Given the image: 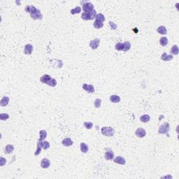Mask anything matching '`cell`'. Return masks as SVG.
<instances>
[{
	"mask_svg": "<svg viewBox=\"0 0 179 179\" xmlns=\"http://www.w3.org/2000/svg\"><path fill=\"white\" fill-rule=\"evenodd\" d=\"M40 81L44 84H46L48 86H51L54 88L57 86V81L55 78L51 77L48 74H44L40 78Z\"/></svg>",
	"mask_w": 179,
	"mask_h": 179,
	"instance_id": "1",
	"label": "cell"
},
{
	"mask_svg": "<svg viewBox=\"0 0 179 179\" xmlns=\"http://www.w3.org/2000/svg\"><path fill=\"white\" fill-rule=\"evenodd\" d=\"M115 129L111 127H103L101 129V134L106 136H113L115 134Z\"/></svg>",
	"mask_w": 179,
	"mask_h": 179,
	"instance_id": "2",
	"label": "cell"
},
{
	"mask_svg": "<svg viewBox=\"0 0 179 179\" xmlns=\"http://www.w3.org/2000/svg\"><path fill=\"white\" fill-rule=\"evenodd\" d=\"M96 15V10L94 9L91 12H83L81 15V18L84 20H92L95 18Z\"/></svg>",
	"mask_w": 179,
	"mask_h": 179,
	"instance_id": "3",
	"label": "cell"
},
{
	"mask_svg": "<svg viewBox=\"0 0 179 179\" xmlns=\"http://www.w3.org/2000/svg\"><path fill=\"white\" fill-rule=\"evenodd\" d=\"M170 131V125L168 122H165L164 125H161L159 129H158V132L162 134H167Z\"/></svg>",
	"mask_w": 179,
	"mask_h": 179,
	"instance_id": "4",
	"label": "cell"
},
{
	"mask_svg": "<svg viewBox=\"0 0 179 179\" xmlns=\"http://www.w3.org/2000/svg\"><path fill=\"white\" fill-rule=\"evenodd\" d=\"M94 9V8L93 4H91L90 2L86 1L83 4V10L84 11V12H91Z\"/></svg>",
	"mask_w": 179,
	"mask_h": 179,
	"instance_id": "5",
	"label": "cell"
},
{
	"mask_svg": "<svg viewBox=\"0 0 179 179\" xmlns=\"http://www.w3.org/2000/svg\"><path fill=\"white\" fill-rule=\"evenodd\" d=\"M99 44H100V39H94L93 40H92L90 42V47L92 49V50H96L98 47L99 46Z\"/></svg>",
	"mask_w": 179,
	"mask_h": 179,
	"instance_id": "6",
	"label": "cell"
},
{
	"mask_svg": "<svg viewBox=\"0 0 179 179\" xmlns=\"http://www.w3.org/2000/svg\"><path fill=\"white\" fill-rule=\"evenodd\" d=\"M82 88L83 89L85 90L86 92H88V93H93L94 92V88L92 85L91 84H86V83H84L83 86H82Z\"/></svg>",
	"mask_w": 179,
	"mask_h": 179,
	"instance_id": "7",
	"label": "cell"
},
{
	"mask_svg": "<svg viewBox=\"0 0 179 179\" xmlns=\"http://www.w3.org/2000/svg\"><path fill=\"white\" fill-rule=\"evenodd\" d=\"M135 134L136 136L139 137V138H143L146 135V132L144 129L141 128V127H139L136 129V132H135Z\"/></svg>",
	"mask_w": 179,
	"mask_h": 179,
	"instance_id": "8",
	"label": "cell"
},
{
	"mask_svg": "<svg viewBox=\"0 0 179 179\" xmlns=\"http://www.w3.org/2000/svg\"><path fill=\"white\" fill-rule=\"evenodd\" d=\"M108 150L106 151L104 154V158L106 160H111L114 158V152L113 150H111V149H107Z\"/></svg>",
	"mask_w": 179,
	"mask_h": 179,
	"instance_id": "9",
	"label": "cell"
},
{
	"mask_svg": "<svg viewBox=\"0 0 179 179\" xmlns=\"http://www.w3.org/2000/svg\"><path fill=\"white\" fill-rule=\"evenodd\" d=\"M33 51V46L30 43H27L24 48V53L26 55H31Z\"/></svg>",
	"mask_w": 179,
	"mask_h": 179,
	"instance_id": "10",
	"label": "cell"
},
{
	"mask_svg": "<svg viewBox=\"0 0 179 179\" xmlns=\"http://www.w3.org/2000/svg\"><path fill=\"white\" fill-rule=\"evenodd\" d=\"M30 17H31V18L33 20H41L42 19V14H41V11L38 9L37 11L36 12H34V13H32V14H30Z\"/></svg>",
	"mask_w": 179,
	"mask_h": 179,
	"instance_id": "11",
	"label": "cell"
},
{
	"mask_svg": "<svg viewBox=\"0 0 179 179\" xmlns=\"http://www.w3.org/2000/svg\"><path fill=\"white\" fill-rule=\"evenodd\" d=\"M51 165V161L48 158H43L41 161V167L43 169H48Z\"/></svg>",
	"mask_w": 179,
	"mask_h": 179,
	"instance_id": "12",
	"label": "cell"
},
{
	"mask_svg": "<svg viewBox=\"0 0 179 179\" xmlns=\"http://www.w3.org/2000/svg\"><path fill=\"white\" fill-rule=\"evenodd\" d=\"M113 162L115 163L116 164H121V165H125L126 164V160L124 157H121V156H118L116 157L114 160H113Z\"/></svg>",
	"mask_w": 179,
	"mask_h": 179,
	"instance_id": "13",
	"label": "cell"
},
{
	"mask_svg": "<svg viewBox=\"0 0 179 179\" xmlns=\"http://www.w3.org/2000/svg\"><path fill=\"white\" fill-rule=\"evenodd\" d=\"M173 58H174V56L172 55H167L166 53H164L163 54L161 55V60H162L164 62L171 61Z\"/></svg>",
	"mask_w": 179,
	"mask_h": 179,
	"instance_id": "14",
	"label": "cell"
},
{
	"mask_svg": "<svg viewBox=\"0 0 179 179\" xmlns=\"http://www.w3.org/2000/svg\"><path fill=\"white\" fill-rule=\"evenodd\" d=\"M38 9L36 8L34 6H32V5H28L25 7V11L27 13H29L30 14H32L34 13V12H36Z\"/></svg>",
	"mask_w": 179,
	"mask_h": 179,
	"instance_id": "15",
	"label": "cell"
},
{
	"mask_svg": "<svg viewBox=\"0 0 179 179\" xmlns=\"http://www.w3.org/2000/svg\"><path fill=\"white\" fill-rule=\"evenodd\" d=\"M9 101H10L9 97H7V96H4V97H3L2 99H1L0 105H1V106H2V107L6 106L8 104V103H9Z\"/></svg>",
	"mask_w": 179,
	"mask_h": 179,
	"instance_id": "16",
	"label": "cell"
},
{
	"mask_svg": "<svg viewBox=\"0 0 179 179\" xmlns=\"http://www.w3.org/2000/svg\"><path fill=\"white\" fill-rule=\"evenodd\" d=\"M62 144L66 147H69L73 145V141L71 140V138H65L62 140Z\"/></svg>",
	"mask_w": 179,
	"mask_h": 179,
	"instance_id": "17",
	"label": "cell"
},
{
	"mask_svg": "<svg viewBox=\"0 0 179 179\" xmlns=\"http://www.w3.org/2000/svg\"><path fill=\"white\" fill-rule=\"evenodd\" d=\"M42 144H41V141H37V147H36V150L35 152H34V155L37 156L39 155L41 152V149H42Z\"/></svg>",
	"mask_w": 179,
	"mask_h": 179,
	"instance_id": "18",
	"label": "cell"
},
{
	"mask_svg": "<svg viewBox=\"0 0 179 179\" xmlns=\"http://www.w3.org/2000/svg\"><path fill=\"white\" fill-rule=\"evenodd\" d=\"M13 150H14V146L12 144H8L5 147L4 152L6 154H11L13 152Z\"/></svg>",
	"mask_w": 179,
	"mask_h": 179,
	"instance_id": "19",
	"label": "cell"
},
{
	"mask_svg": "<svg viewBox=\"0 0 179 179\" xmlns=\"http://www.w3.org/2000/svg\"><path fill=\"white\" fill-rule=\"evenodd\" d=\"M110 101L113 102V103H119L120 101V97L116 94L111 95L110 96Z\"/></svg>",
	"mask_w": 179,
	"mask_h": 179,
	"instance_id": "20",
	"label": "cell"
},
{
	"mask_svg": "<svg viewBox=\"0 0 179 179\" xmlns=\"http://www.w3.org/2000/svg\"><path fill=\"white\" fill-rule=\"evenodd\" d=\"M157 31L160 34H167V28L164 27V26H160L157 29Z\"/></svg>",
	"mask_w": 179,
	"mask_h": 179,
	"instance_id": "21",
	"label": "cell"
},
{
	"mask_svg": "<svg viewBox=\"0 0 179 179\" xmlns=\"http://www.w3.org/2000/svg\"><path fill=\"white\" fill-rule=\"evenodd\" d=\"M104 26V23H102L101 21H99L95 20V21L93 23V27L95 29H101Z\"/></svg>",
	"mask_w": 179,
	"mask_h": 179,
	"instance_id": "22",
	"label": "cell"
},
{
	"mask_svg": "<svg viewBox=\"0 0 179 179\" xmlns=\"http://www.w3.org/2000/svg\"><path fill=\"white\" fill-rule=\"evenodd\" d=\"M171 55H177L179 53V48L177 45H174L171 47V51H170Z\"/></svg>",
	"mask_w": 179,
	"mask_h": 179,
	"instance_id": "23",
	"label": "cell"
},
{
	"mask_svg": "<svg viewBox=\"0 0 179 179\" xmlns=\"http://www.w3.org/2000/svg\"><path fill=\"white\" fill-rule=\"evenodd\" d=\"M39 141H43L45 140L46 139L47 137V132L46 130H41L40 132H39Z\"/></svg>",
	"mask_w": 179,
	"mask_h": 179,
	"instance_id": "24",
	"label": "cell"
},
{
	"mask_svg": "<svg viewBox=\"0 0 179 179\" xmlns=\"http://www.w3.org/2000/svg\"><path fill=\"white\" fill-rule=\"evenodd\" d=\"M80 149L81 151L83 153H86L88 151V146L85 143H81L80 144Z\"/></svg>",
	"mask_w": 179,
	"mask_h": 179,
	"instance_id": "25",
	"label": "cell"
},
{
	"mask_svg": "<svg viewBox=\"0 0 179 179\" xmlns=\"http://www.w3.org/2000/svg\"><path fill=\"white\" fill-rule=\"evenodd\" d=\"M150 120V116H148L147 114H145V115H143L140 117V120L143 122H148V121Z\"/></svg>",
	"mask_w": 179,
	"mask_h": 179,
	"instance_id": "26",
	"label": "cell"
},
{
	"mask_svg": "<svg viewBox=\"0 0 179 179\" xmlns=\"http://www.w3.org/2000/svg\"><path fill=\"white\" fill-rule=\"evenodd\" d=\"M95 20H99V21H101L102 23H104V21H105V17L101 13H98L95 16Z\"/></svg>",
	"mask_w": 179,
	"mask_h": 179,
	"instance_id": "27",
	"label": "cell"
},
{
	"mask_svg": "<svg viewBox=\"0 0 179 179\" xmlns=\"http://www.w3.org/2000/svg\"><path fill=\"white\" fill-rule=\"evenodd\" d=\"M81 8L79 6H76V8L71 9L70 11V13L71 15H75V14H77V13H81Z\"/></svg>",
	"mask_w": 179,
	"mask_h": 179,
	"instance_id": "28",
	"label": "cell"
},
{
	"mask_svg": "<svg viewBox=\"0 0 179 179\" xmlns=\"http://www.w3.org/2000/svg\"><path fill=\"white\" fill-rule=\"evenodd\" d=\"M116 50L118 51H123V49H124V43H120V42H118L116 44Z\"/></svg>",
	"mask_w": 179,
	"mask_h": 179,
	"instance_id": "29",
	"label": "cell"
},
{
	"mask_svg": "<svg viewBox=\"0 0 179 179\" xmlns=\"http://www.w3.org/2000/svg\"><path fill=\"white\" fill-rule=\"evenodd\" d=\"M160 43L162 46H166L168 43V39L167 37H162V38H160Z\"/></svg>",
	"mask_w": 179,
	"mask_h": 179,
	"instance_id": "30",
	"label": "cell"
},
{
	"mask_svg": "<svg viewBox=\"0 0 179 179\" xmlns=\"http://www.w3.org/2000/svg\"><path fill=\"white\" fill-rule=\"evenodd\" d=\"M123 43H124V49H123V51L127 52V51H129L130 48H131V43H130V42L126 41H125Z\"/></svg>",
	"mask_w": 179,
	"mask_h": 179,
	"instance_id": "31",
	"label": "cell"
},
{
	"mask_svg": "<svg viewBox=\"0 0 179 179\" xmlns=\"http://www.w3.org/2000/svg\"><path fill=\"white\" fill-rule=\"evenodd\" d=\"M41 144H42V148L44 150H47L48 148H50L51 145H50V143L47 141H41Z\"/></svg>",
	"mask_w": 179,
	"mask_h": 179,
	"instance_id": "32",
	"label": "cell"
},
{
	"mask_svg": "<svg viewBox=\"0 0 179 179\" xmlns=\"http://www.w3.org/2000/svg\"><path fill=\"white\" fill-rule=\"evenodd\" d=\"M83 125L87 129H91L93 127V123L92 122H85L83 123Z\"/></svg>",
	"mask_w": 179,
	"mask_h": 179,
	"instance_id": "33",
	"label": "cell"
},
{
	"mask_svg": "<svg viewBox=\"0 0 179 179\" xmlns=\"http://www.w3.org/2000/svg\"><path fill=\"white\" fill-rule=\"evenodd\" d=\"M101 104V99H97L94 101V106L95 108H99Z\"/></svg>",
	"mask_w": 179,
	"mask_h": 179,
	"instance_id": "34",
	"label": "cell"
},
{
	"mask_svg": "<svg viewBox=\"0 0 179 179\" xmlns=\"http://www.w3.org/2000/svg\"><path fill=\"white\" fill-rule=\"evenodd\" d=\"M9 118V115L7 113H1L0 114V120H6Z\"/></svg>",
	"mask_w": 179,
	"mask_h": 179,
	"instance_id": "35",
	"label": "cell"
},
{
	"mask_svg": "<svg viewBox=\"0 0 179 179\" xmlns=\"http://www.w3.org/2000/svg\"><path fill=\"white\" fill-rule=\"evenodd\" d=\"M109 25H110V27H111V30H116V29L117 28L116 24L112 22V21H110V22H109Z\"/></svg>",
	"mask_w": 179,
	"mask_h": 179,
	"instance_id": "36",
	"label": "cell"
},
{
	"mask_svg": "<svg viewBox=\"0 0 179 179\" xmlns=\"http://www.w3.org/2000/svg\"><path fill=\"white\" fill-rule=\"evenodd\" d=\"M6 160L4 159L3 157H1L0 158V165H1V167H3L4 164H6Z\"/></svg>",
	"mask_w": 179,
	"mask_h": 179,
	"instance_id": "37",
	"label": "cell"
}]
</instances>
